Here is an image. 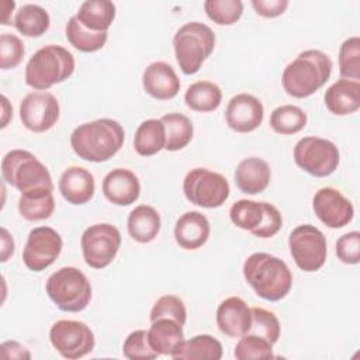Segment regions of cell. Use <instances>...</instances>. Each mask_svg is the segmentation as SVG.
<instances>
[{
  "instance_id": "cell-1",
  "label": "cell",
  "mask_w": 360,
  "mask_h": 360,
  "mask_svg": "<svg viewBox=\"0 0 360 360\" xmlns=\"http://www.w3.org/2000/svg\"><path fill=\"white\" fill-rule=\"evenodd\" d=\"M125 132L121 124L111 118L84 122L70 134V146L83 160L101 163L110 160L122 148Z\"/></svg>"
},
{
  "instance_id": "cell-2",
  "label": "cell",
  "mask_w": 360,
  "mask_h": 360,
  "mask_svg": "<svg viewBox=\"0 0 360 360\" xmlns=\"http://www.w3.org/2000/svg\"><path fill=\"white\" fill-rule=\"evenodd\" d=\"M243 277L253 291L266 301H280L291 290L292 274L287 263L266 252L252 253L243 263Z\"/></svg>"
},
{
  "instance_id": "cell-3",
  "label": "cell",
  "mask_w": 360,
  "mask_h": 360,
  "mask_svg": "<svg viewBox=\"0 0 360 360\" xmlns=\"http://www.w3.org/2000/svg\"><path fill=\"white\" fill-rule=\"evenodd\" d=\"M333 63L319 49H307L290 62L281 75L285 93L295 98H305L316 93L330 77Z\"/></svg>"
},
{
  "instance_id": "cell-4",
  "label": "cell",
  "mask_w": 360,
  "mask_h": 360,
  "mask_svg": "<svg viewBox=\"0 0 360 360\" xmlns=\"http://www.w3.org/2000/svg\"><path fill=\"white\" fill-rule=\"evenodd\" d=\"M75 72V56L60 45L39 48L25 66V83L39 91L69 79Z\"/></svg>"
},
{
  "instance_id": "cell-5",
  "label": "cell",
  "mask_w": 360,
  "mask_h": 360,
  "mask_svg": "<svg viewBox=\"0 0 360 360\" xmlns=\"http://www.w3.org/2000/svg\"><path fill=\"white\" fill-rule=\"evenodd\" d=\"M3 180L21 194L34 191H53L48 167L31 152L13 149L1 160Z\"/></svg>"
},
{
  "instance_id": "cell-6",
  "label": "cell",
  "mask_w": 360,
  "mask_h": 360,
  "mask_svg": "<svg viewBox=\"0 0 360 360\" xmlns=\"http://www.w3.org/2000/svg\"><path fill=\"white\" fill-rule=\"evenodd\" d=\"M173 48L181 72L195 75L215 48V34L204 22L190 21L176 31Z\"/></svg>"
},
{
  "instance_id": "cell-7",
  "label": "cell",
  "mask_w": 360,
  "mask_h": 360,
  "mask_svg": "<svg viewBox=\"0 0 360 360\" xmlns=\"http://www.w3.org/2000/svg\"><path fill=\"white\" fill-rule=\"evenodd\" d=\"M51 301L63 312H80L91 300V284L86 274L73 266L53 271L45 284Z\"/></svg>"
},
{
  "instance_id": "cell-8",
  "label": "cell",
  "mask_w": 360,
  "mask_h": 360,
  "mask_svg": "<svg viewBox=\"0 0 360 360\" xmlns=\"http://www.w3.org/2000/svg\"><path fill=\"white\" fill-rule=\"evenodd\" d=\"M183 193L194 205L218 208L228 200L231 188L228 180L221 173L205 167H195L183 180Z\"/></svg>"
},
{
  "instance_id": "cell-9",
  "label": "cell",
  "mask_w": 360,
  "mask_h": 360,
  "mask_svg": "<svg viewBox=\"0 0 360 360\" xmlns=\"http://www.w3.org/2000/svg\"><path fill=\"white\" fill-rule=\"evenodd\" d=\"M294 162L304 172L315 177L330 176L339 166L338 146L321 136H304L294 146Z\"/></svg>"
},
{
  "instance_id": "cell-10",
  "label": "cell",
  "mask_w": 360,
  "mask_h": 360,
  "mask_svg": "<svg viewBox=\"0 0 360 360\" xmlns=\"http://www.w3.org/2000/svg\"><path fill=\"white\" fill-rule=\"evenodd\" d=\"M290 253L302 271H318L326 262L328 243L321 229L311 224L298 225L288 236Z\"/></svg>"
},
{
  "instance_id": "cell-11",
  "label": "cell",
  "mask_w": 360,
  "mask_h": 360,
  "mask_svg": "<svg viewBox=\"0 0 360 360\" xmlns=\"http://www.w3.org/2000/svg\"><path fill=\"white\" fill-rule=\"evenodd\" d=\"M80 246L86 264L101 270L115 259L121 248V233L111 224H94L84 229Z\"/></svg>"
},
{
  "instance_id": "cell-12",
  "label": "cell",
  "mask_w": 360,
  "mask_h": 360,
  "mask_svg": "<svg viewBox=\"0 0 360 360\" xmlns=\"http://www.w3.org/2000/svg\"><path fill=\"white\" fill-rule=\"evenodd\" d=\"M49 340L53 349L65 359L76 360L93 352L94 333L84 322L73 319L56 321L49 329Z\"/></svg>"
},
{
  "instance_id": "cell-13",
  "label": "cell",
  "mask_w": 360,
  "mask_h": 360,
  "mask_svg": "<svg viewBox=\"0 0 360 360\" xmlns=\"http://www.w3.org/2000/svg\"><path fill=\"white\" fill-rule=\"evenodd\" d=\"M62 248V236L53 228L37 226L28 233L22 249V262L31 271H42L55 263Z\"/></svg>"
},
{
  "instance_id": "cell-14",
  "label": "cell",
  "mask_w": 360,
  "mask_h": 360,
  "mask_svg": "<svg viewBox=\"0 0 360 360\" xmlns=\"http://www.w3.org/2000/svg\"><path fill=\"white\" fill-rule=\"evenodd\" d=\"M59 112V101L49 91H31L20 103V120L35 134L51 129L58 122Z\"/></svg>"
},
{
  "instance_id": "cell-15",
  "label": "cell",
  "mask_w": 360,
  "mask_h": 360,
  "mask_svg": "<svg viewBox=\"0 0 360 360\" xmlns=\"http://www.w3.org/2000/svg\"><path fill=\"white\" fill-rule=\"evenodd\" d=\"M312 208L318 219L328 228L346 226L354 217V208L338 188L322 187L312 198Z\"/></svg>"
},
{
  "instance_id": "cell-16",
  "label": "cell",
  "mask_w": 360,
  "mask_h": 360,
  "mask_svg": "<svg viewBox=\"0 0 360 360\" xmlns=\"http://www.w3.org/2000/svg\"><path fill=\"white\" fill-rule=\"evenodd\" d=\"M264 117L262 101L248 93L233 96L225 110V121L235 132L246 134L260 127Z\"/></svg>"
},
{
  "instance_id": "cell-17",
  "label": "cell",
  "mask_w": 360,
  "mask_h": 360,
  "mask_svg": "<svg viewBox=\"0 0 360 360\" xmlns=\"http://www.w3.org/2000/svg\"><path fill=\"white\" fill-rule=\"evenodd\" d=\"M101 190L104 197L114 205L127 207L134 204L141 195V183L138 176L124 167L112 169L103 179Z\"/></svg>"
},
{
  "instance_id": "cell-18",
  "label": "cell",
  "mask_w": 360,
  "mask_h": 360,
  "mask_svg": "<svg viewBox=\"0 0 360 360\" xmlns=\"http://www.w3.org/2000/svg\"><path fill=\"white\" fill-rule=\"evenodd\" d=\"M180 79L176 70L163 60L149 63L142 73L143 90L156 100H170L179 94Z\"/></svg>"
},
{
  "instance_id": "cell-19",
  "label": "cell",
  "mask_w": 360,
  "mask_h": 360,
  "mask_svg": "<svg viewBox=\"0 0 360 360\" xmlns=\"http://www.w3.org/2000/svg\"><path fill=\"white\" fill-rule=\"evenodd\" d=\"M217 326L229 338H240L252 326V309L240 297H228L217 308Z\"/></svg>"
},
{
  "instance_id": "cell-20",
  "label": "cell",
  "mask_w": 360,
  "mask_h": 360,
  "mask_svg": "<svg viewBox=\"0 0 360 360\" xmlns=\"http://www.w3.org/2000/svg\"><path fill=\"white\" fill-rule=\"evenodd\" d=\"M211 226L207 217L200 211L184 212L174 225L176 243L184 250H197L210 238Z\"/></svg>"
},
{
  "instance_id": "cell-21",
  "label": "cell",
  "mask_w": 360,
  "mask_h": 360,
  "mask_svg": "<svg viewBox=\"0 0 360 360\" xmlns=\"http://www.w3.org/2000/svg\"><path fill=\"white\" fill-rule=\"evenodd\" d=\"M58 187L68 202L73 205H83L93 198L96 183L93 174L87 169L72 166L62 173Z\"/></svg>"
},
{
  "instance_id": "cell-22",
  "label": "cell",
  "mask_w": 360,
  "mask_h": 360,
  "mask_svg": "<svg viewBox=\"0 0 360 360\" xmlns=\"http://www.w3.org/2000/svg\"><path fill=\"white\" fill-rule=\"evenodd\" d=\"M271 179L269 163L260 158L243 159L235 170V184L245 194H259L264 191Z\"/></svg>"
},
{
  "instance_id": "cell-23",
  "label": "cell",
  "mask_w": 360,
  "mask_h": 360,
  "mask_svg": "<svg viewBox=\"0 0 360 360\" xmlns=\"http://www.w3.org/2000/svg\"><path fill=\"white\" fill-rule=\"evenodd\" d=\"M326 108L335 115H349L360 108V83L350 79H339L325 91Z\"/></svg>"
},
{
  "instance_id": "cell-24",
  "label": "cell",
  "mask_w": 360,
  "mask_h": 360,
  "mask_svg": "<svg viewBox=\"0 0 360 360\" xmlns=\"http://www.w3.org/2000/svg\"><path fill=\"white\" fill-rule=\"evenodd\" d=\"M150 347L160 356H172L177 346L184 340L183 325L170 318H159L150 322L148 330Z\"/></svg>"
},
{
  "instance_id": "cell-25",
  "label": "cell",
  "mask_w": 360,
  "mask_h": 360,
  "mask_svg": "<svg viewBox=\"0 0 360 360\" xmlns=\"http://www.w3.org/2000/svg\"><path fill=\"white\" fill-rule=\"evenodd\" d=\"M160 226L162 222L159 212L146 204L135 207L127 219V229L129 236L139 243L152 242L158 236Z\"/></svg>"
},
{
  "instance_id": "cell-26",
  "label": "cell",
  "mask_w": 360,
  "mask_h": 360,
  "mask_svg": "<svg viewBox=\"0 0 360 360\" xmlns=\"http://www.w3.org/2000/svg\"><path fill=\"white\" fill-rule=\"evenodd\" d=\"M115 4L108 0H87L80 4L76 18L94 32H107L115 18Z\"/></svg>"
},
{
  "instance_id": "cell-27",
  "label": "cell",
  "mask_w": 360,
  "mask_h": 360,
  "mask_svg": "<svg viewBox=\"0 0 360 360\" xmlns=\"http://www.w3.org/2000/svg\"><path fill=\"white\" fill-rule=\"evenodd\" d=\"M170 357L174 360H219L222 345L211 335H197L183 340Z\"/></svg>"
},
{
  "instance_id": "cell-28",
  "label": "cell",
  "mask_w": 360,
  "mask_h": 360,
  "mask_svg": "<svg viewBox=\"0 0 360 360\" xmlns=\"http://www.w3.org/2000/svg\"><path fill=\"white\" fill-rule=\"evenodd\" d=\"M166 145V129L160 120H145L142 121L134 136L135 152L141 156H153Z\"/></svg>"
},
{
  "instance_id": "cell-29",
  "label": "cell",
  "mask_w": 360,
  "mask_h": 360,
  "mask_svg": "<svg viewBox=\"0 0 360 360\" xmlns=\"http://www.w3.org/2000/svg\"><path fill=\"white\" fill-rule=\"evenodd\" d=\"M184 101L193 111L211 112L219 107L222 101V91L214 82L198 80L187 87Z\"/></svg>"
},
{
  "instance_id": "cell-30",
  "label": "cell",
  "mask_w": 360,
  "mask_h": 360,
  "mask_svg": "<svg viewBox=\"0 0 360 360\" xmlns=\"http://www.w3.org/2000/svg\"><path fill=\"white\" fill-rule=\"evenodd\" d=\"M13 25L20 34L30 38H37L48 31L51 17L48 11L38 4H24L15 13Z\"/></svg>"
},
{
  "instance_id": "cell-31",
  "label": "cell",
  "mask_w": 360,
  "mask_h": 360,
  "mask_svg": "<svg viewBox=\"0 0 360 360\" xmlns=\"http://www.w3.org/2000/svg\"><path fill=\"white\" fill-rule=\"evenodd\" d=\"M166 129L165 149L169 152H177L184 149L193 139V122L181 112H169L160 118Z\"/></svg>"
},
{
  "instance_id": "cell-32",
  "label": "cell",
  "mask_w": 360,
  "mask_h": 360,
  "mask_svg": "<svg viewBox=\"0 0 360 360\" xmlns=\"http://www.w3.org/2000/svg\"><path fill=\"white\" fill-rule=\"evenodd\" d=\"M65 35L69 44L80 52H96L100 51L108 38L107 32H94L84 28L76 15H72L65 27Z\"/></svg>"
},
{
  "instance_id": "cell-33",
  "label": "cell",
  "mask_w": 360,
  "mask_h": 360,
  "mask_svg": "<svg viewBox=\"0 0 360 360\" xmlns=\"http://www.w3.org/2000/svg\"><path fill=\"white\" fill-rule=\"evenodd\" d=\"M55 211V198L52 191H34L21 194L18 198L20 215L31 222L48 219Z\"/></svg>"
},
{
  "instance_id": "cell-34",
  "label": "cell",
  "mask_w": 360,
  "mask_h": 360,
  "mask_svg": "<svg viewBox=\"0 0 360 360\" xmlns=\"http://www.w3.org/2000/svg\"><path fill=\"white\" fill-rule=\"evenodd\" d=\"M307 125V112L292 104H284L274 108L270 114V127L276 134L292 135Z\"/></svg>"
},
{
  "instance_id": "cell-35",
  "label": "cell",
  "mask_w": 360,
  "mask_h": 360,
  "mask_svg": "<svg viewBox=\"0 0 360 360\" xmlns=\"http://www.w3.org/2000/svg\"><path fill=\"white\" fill-rule=\"evenodd\" d=\"M264 217V201H253L242 198L232 204L229 218L232 224L240 229L253 232L259 228Z\"/></svg>"
},
{
  "instance_id": "cell-36",
  "label": "cell",
  "mask_w": 360,
  "mask_h": 360,
  "mask_svg": "<svg viewBox=\"0 0 360 360\" xmlns=\"http://www.w3.org/2000/svg\"><path fill=\"white\" fill-rule=\"evenodd\" d=\"M204 10L215 24L232 25L242 17L243 3L240 0H207L204 1Z\"/></svg>"
},
{
  "instance_id": "cell-37",
  "label": "cell",
  "mask_w": 360,
  "mask_h": 360,
  "mask_svg": "<svg viewBox=\"0 0 360 360\" xmlns=\"http://www.w3.org/2000/svg\"><path fill=\"white\" fill-rule=\"evenodd\" d=\"M233 356L238 360H256V359H273V345L262 336L246 333L238 340Z\"/></svg>"
},
{
  "instance_id": "cell-38",
  "label": "cell",
  "mask_w": 360,
  "mask_h": 360,
  "mask_svg": "<svg viewBox=\"0 0 360 360\" xmlns=\"http://www.w3.org/2000/svg\"><path fill=\"white\" fill-rule=\"evenodd\" d=\"M339 72L343 79H360V38L350 37L339 48Z\"/></svg>"
},
{
  "instance_id": "cell-39",
  "label": "cell",
  "mask_w": 360,
  "mask_h": 360,
  "mask_svg": "<svg viewBox=\"0 0 360 360\" xmlns=\"http://www.w3.org/2000/svg\"><path fill=\"white\" fill-rule=\"evenodd\" d=\"M252 309V326L248 333H253L264 338L271 345L277 343L281 332L280 321L274 312L262 307H253Z\"/></svg>"
},
{
  "instance_id": "cell-40",
  "label": "cell",
  "mask_w": 360,
  "mask_h": 360,
  "mask_svg": "<svg viewBox=\"0 0 360 360\" xmlns=\"http://www.w3.org/2000/svg\"><path fill=\"white\" fill-rule=\"evenodd\" d=\"M159 318H170L184 326L187 321V309L184 302L177 295L173 294L159 297L150 309L149 319L152 322Z\"/></svg>"
},
{
  "instance_id": "cell-41",
  "label": "cell",
  "mask_w": 360,
  "mask_h": 360,
  "mask_svg": "<svg viewBox=\"0 0 360 360\" xmlns=\"http://www.w3.org/2000/svg\"><path fill=\"white\" fill-rule=\"evenodd\" d=\"M122 354L129 360L156 359L159 354L150 347L148 340V330L136 329L131 332L122 345Z\"/></svg>"
},
{
  "instance_id": "cell-42",
  "label": "cell",
  "mask_w": 360,
  "mask_h": 360,
  "mask_svg": "<svg viewBox=\"0 0 360 360\" xmlns=\"http://www.w3.org/2000/svg\"><path fill=\"white\" fill-rule=\"evenodd\" d=\"M25 49L22 41L14 34H1L0 35V68L1 69H14L17 68L22 58Z\"/></svg>"
},
{
  "instance_id": "cell-43",
  "label": "cell",
  "mask_w": 360,
  "mask_h": 360,
  "mask_svg": "<svg viewBox=\"0 0 360 360\" xmlns=\"http://www.w3.org/2000/svg\"><path fill=\"white\" fill-rule=\"evenodd\" d=\"M336 256L345 264H357L360 262V233L347 232L336 240Z\"/></svg>"
},
{
  "instance_id": "cell-44",
  "label": "cell",
  "mask_w": 360,
  "mask_h": 360,
  "mask_svg": "<svg viewBox=\"0 0 360 360\" xmlns=\"http://www.w3.org/2000/svg\"><path fill=\"white\" fill-rule=\"evenodd\" d=\"M283 225V217L280 211L270 202H264V217L262 224L259 225L257 229H255L252 233L257 238L267 239L274 236Z\"/></svg>"
},
{
  "instance_id": "cell-45",
  "label": "cell",
  "mask_w": 360,
  "mask_h": 360,
  "mask_svg": "<svg viewBox=\"0 0 360 360\" xmlns=\"http://www.w3.org/2000/svg\"><path fill=\"white\" fill-rule=\"evenodd\" d=\"M288 4V0H252V7L255 8L256 14L264 18L281 15L287 10Z\"/></svg>"
},
{
  "instance_id": "cell-46",
  "label": "cell",
  "mask_w": 360,
  "mask_h": 360,
  "mask_svg": "<svg viewBox=\"0 0 360 360\" xmlns=\"http://www.w3.org/2000/svg\"><path fill=\"white\" fill-rule=\"evenodd\" d=\"M3 359H31V353L21 343L15 340L3 342L0 346Z\"/></svg>"
},
{
  "instance_id": "cell-47",
  "label": "cell",
  "mask_w": 360,
  "mask_h": 360,
  "mask_svg": "<svg viewBox=\"0 0 360 360\" xmlns=\"http://www.w3.org/2000/svg\"><path fill=\"white\" fill-rule=\"evenodd\" d=\"M14 249H15V245H14V239H13V235L6 229V228H1V262H7L13 253H14Z\"/></svg>"
},
{
  "instance_id": "cell-48",
  "label": "cell",
  "mask_w": 360,
  "mask_h": 360,
  "mask_svg": "<svg viewBox=\"0 0 360 360\" xmlns=\"http://www.w3.org/2000/svg\"><path fill=\"white\" fill-rule=\"evenodd\" d=\"M1 105H3V115H1V128H4L8 120L13 117V107L10 105L6 96H1Z\"/></svg>"
}]
</instances>
